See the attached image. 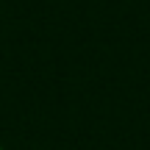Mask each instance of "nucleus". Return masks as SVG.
I'll list each match as a JSON object with an SVG mask.
<instances>
[{
    "mask_svg": "<svg viewBox=\"0 0 150 150\" xmlns=\"http://www.w3.org/2000/svg\"><path fill=\"white\" fill-rule=\"evenodd\" d=\"M0 150H6V147H0Z\"/></svg>",
    "mask_w": 150,
    "mask_h": 150,
    "instance_id": "nucleus-1",
    "label": "nucleus"
}]
</instances>
